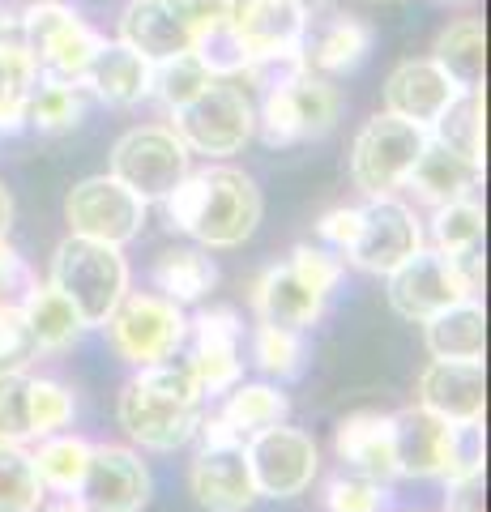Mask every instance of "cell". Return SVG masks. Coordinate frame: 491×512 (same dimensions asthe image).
Returning a JSON list of instances; mask_svg holds the SVG:
<instances>
[{"instance_id":"6da1fadb","label":"cell","mask_w":491,"mask_h":512,"mask_svg":"<svg viewBox=\"0 0 491 512\" xmlns=\"http://www.w3.org/2000/svg\"><path fill=\"white\" fill-rule=\"evenodd\" d=\"M158 205L167 210L171 231L193 235L201 248L214 252L248 244L265 214V197L257 180L227 163H210L197 171L188 167V175Z\"/></svg>"},{"instance_id":"7a4b0ae2","label":"cell","mask_w":491,"mask_h":512,"mask_svg":"<svg viewBox=\"0 0 491 512\" xmlns=\"http://www.w3.org/2000/svg\"><path fill=\"white\" fill-rule=\"evenodd\" d=\"M120 427L146 453H176L197 436L205 414V393L188 363H150L137 367V376L120 389Z\"/></svg>"},{"instance_id":"3957f363","label":"cell","mask_w":491,"mask_h":512,"mask_svg":"<svg viewBox=\"0 0 491 512\" xmlns=\"http://www.w3.org/2000/svg\"><path fill=\"white\" fill-rule=\"evenodd\" d=\"M342 120V90L334 77L308 73L304 64H291L269 82L257 107V137L269 150H291L304 141H321Z\"/></svg>"},{"instance_id":"277c9868","label":"cell","mask_w":491,"mask_h":512,"mask_svg":"<svg viewBox=\"0 0 491 512\" xmlns=\"http://www.w3.org/2000/svg\"><path fill=\"white\" fill-rule=\"evenodd\" d=\"M47 282L73 303V312L82 316L86 329H103L107 316L116 312V303L129 295L133 274L129 261H124V248L90 235H65L52 252Z\"/></svg>"},{"instance_id":"5b68a950","label":"cell","mask_w":491,"mask_h":512,"mask_svg":"<svg viewBox=\"0 0 491 512\" xmlns=\"http://www.w3.org/2000/svg\"><path fill=\"white\" fill-rule=\"evenodd\" d=\"M483 286V252L474 248L466 256H445L436 248H419L415 256L385 274V295H389V308L398 312L402 320H432L436 312L453 308L470 295H479Z\"/></svg>"},{"instance_id":"8992f818","label":"cell","mask_w":491,"mask_h":512,"mask_svg":"<svg viewBox=\"0 0 491 512\" xmlns=\"http://www.w3.org/2000/svg\"><path fill=\"white\" fill-rule=\"evenodd\" d=\"M308 18V0H218V22L240 47L248 77L299 64Z\"/></svg>"},{"instance_id":"52a82bcc","label":"cell","mask_w":491,"mask_h":512,"mask_svg":"<svg viewBox=\"0 0 491 512\" xmlns=\"http://www.w3.org/2000/svg\"><path fill=\"white\" fill-rule=\"evenodd\" d=\"M171 128L188 146V154L231 158L257 137V103L244 77H210L193 103L171 111Z\"/></svg>"},{"instance_id":"ba28073f","label":"cell","mask_w":491,"mask_h":512,"mask_svg":"<svg viewBox=\"0 0 491 512\" xmlns=\"http://www.w3.org/2000/svg\"><path fill=\"white\" fill-rule=\"evenodd\" d=\"M22 47L35 60L39 77L82 86L94 52L103 47V35L77 9L60 5V0H35L22 13Z\"/></svg>"},{"instance_id":"9c48e42d","label":"cell","mask_w":491,"mask_h":512,"mask_svg":"<svg viewBox=\"0 0 491 512\" xmlns=\"http://www.w3.org/2000/svg\"><path fill=\"white\" fill-rule=\"evenodd\" d=\"M107 342L129 367L176 359L188 342V316L176 299L158 291H129L107 316Z\"/></svg>"},{"instance_id":"30bf717a","label":"cell","mask_w":491,"mask_h":512,"mask_svg":"<svg viewBox=\"0 0 491 512\" xmlns=\"http://www.w3.org/2000/svg\"><path fill=\"white\" fill-rule=\"evenodd\" d=\"M188 167H193V154H188V146L176 137V128L137 124L116 137L112 171L107 175H116V180L129 192H137L146 205H158L188 175Z\"/></svg>"},{"instance_id":"8fae6325","label":"cell","mask_w":491,"mask_h":512,"mask_svg":"<svg viewBox=\"0 0 491 512\" xmlns=\"http://www.w3.org/2000/svg\"><path fill=\"white\" fill-rule=\"evenodd\" d=\"M427 128L410 124L402 116H389L380 111L368 124L355 133L351 146V184L363 192V197H389L406 184L410 167L427 146Z\"/></svg>"},{"instance_id":"7c38bea8","label":"cell","mask_w":491,"mask_h":512,"mask_svg":"<svg viewBox=\"0 0 491 512\" xmlns=\"http://www.w3.org/2000/svg\"><path fill=\"white\" fill-rule=\"evenodd\" d=\"M218 18V0H133L120 13V43L150 64L193 52L205 26Z\"/></svg>"},{"instance_id":"4fadbf2b","label":"cell","mask_w":491,"mask_h":512,"mask_svg":"<svg viewBox=\"0 0 491 512\" xmlns=\"http://www.w3.org/2000/svg\"><path fill=\"white\" fill-rule=\"evenodd\" d=\"M244 457L261 500H295L321 474V448L291 423H269L244 436Z\"/></svg>"},{"instance_id":"5bb4252c","label":"cell","mask_w":491,"mask_h":512,"mask_svg":"<svg viewBox=\"0 0 491 512\" xmlns=\"http://www.w3.org/2000/svg\"><path fill=\"white\" fill-rule=\"evenodd\" d=\"M423 244L427 239H423V222L415 214V205H406L398 192H389V197H368L359 205V235L342 256L355 269H363V274L385 278Z\"/></svg>"},{"instance_id":"9a60e30c","label":"cell","mask_w":491,"mask_h":512,"mask_svg":"<svg viewBox=\"0 0 491 512\" xmlns=\"http://www.w3.org/2000/svg\"><path fill=\"white\" fill-rule=\"evenodd\" d=\"M150 205L137 192L124 188L116 175H90V180L73 184L65 197V222L69 235H90L103 244L129 248L146 227Z\"/></svg>"},{"instance_id":"2e32d148","label":"cell","mask_w":491,"mask_h":512,"mask_svg":"<svg viewBox=\"0 0 491 512\" xmlns=\"http://www.w3.org/2000/svg\"><path fill=\"white\" fill-rule=\"evenodd\" d=\"M150 491H154V478L137 448L94 444L73 500L86 512H141L150 504Z\"/></svg>"},{"instance_id":"e0dca14e","label":"cell","mask_w":491,"mask_h":512,"mask_svg":"<svg viewBox=\"0 0 491 512\" xmlns=\"http://www.w3.org/2000/svg\"><path fill=\"white\" fill-rule=\"evenodd\" d=\"M188 372L197 376L205 397H223L231 384L244 380V359H240V338L244 320L235 308H205L188 320Z\"/></svg>"},{"instance_id":"ac0fdd59","label":"cell","mask_w":491,"mask_h":512,"mask_svg":"<svg viewBox=\"0 0 491 512\" xmlns=\"http://www.w3.org/2000/svg\"><path fill=\"white\" fill-rule=\"evenodd\" d=\"M415 406L445 423H483L487 376L483 359H432L415 380Z\"/></svg>"},{"instance_id":"d6986e66","label":"cell","mask_w":491,"mask_h":512,"mask_svg":"<svg viewBox=\"0 0 491 512\" xmlns=\"http://www.w3.org/2000/svg\"><path fill=\"white\" fill-rule=\"evenodd\" d=\"M188 491L205 512H248L261 500L244 444H201L188 466Z\"/></svg>"},{"instance_id":"ffe728a7","label":"cell","mask_w":491,"mask_h":512,"mask_svg":"<svg viewBox=\"0 0 491 512\" xmlns=\"http://www.w3.org/2000/svg\"><path fill=\"white\" fill-rule=\"evenodd\" d=\"M457 94H462V86H457L432 56H410L385 77V111L427 128V133H432V124L449 111Z\"/></svg>"},{"instance_id":"44dd1931","label":"cell","mask_w":491,"mask_h":512,"mask_svg":"<svg viewBox=\"0 0 491 512\" xmlns=\"http://www.w3.org/2000/svg\"><path fill=\"white\" fill-rule=\"evenodd\" d=\"M457 423L436 419L423 406H406L393 414V461L398 478H449Z\"/></svg>"},{"instance_id":"7402d4cb","label":"cell","mask_w":491,"mask_h":512,"mask_svg":"<svg viewBox=\"0 0 491 512\" xmlns=\"http://www.w3.org/2000/svg\"><path fill=\"white\" fill-rule=\"evenodd\" d=\"M372 43H376V35L359 13L334 9L329 18H308L299 64H304L308 73H321V77H346L368 60Z\"/></svg>"},{"instance_id":"603a6c76","label":"cell","mask_w":491,"mask_h":512,"mask_svg":"<svg viewBox=\"0 0 491 512\" xmlns=\"http://www.w3.org/2000/svg\"><path fill=\"white\" fill-rule=\"evenodd\" d=\"M334 453L351 474H363L372 483H393L398 461H393V414L355 410L334 427Z\"/></svg>"},{"instance_id":"cb8c5ba5","label":"cell","mask_w":491,"mask_h":512,"mask_svg":"<svg viewBox=\"0 0 491 512\" xmlns=\"http://www.w3.org/2000/svg\"><path fill=\"white\" fill-rule=\"evenodd\" d=\"M252 316L261 320V325H282V329H312L316 320L325 316V295H316L312 286L295 274V269L282 261V265H269L265 274L252 282Z\"/></svg>"},{"instance_id":"d4e9b609","label":"cell","mask_w":491,"mask_h":512,"mask_svg":"<svg viewBox=\"0 0 491 512\" xmlns=\"http://www.w3.org/2000/svg\"><path fill=\"white\" fill-rule=\"evenodd\" d=\"M479 175H483V163H474V158L449 150L445 141L427 137V146L415 158V167H410L402 188H410V197H415L419 205L436 210V205H445V201L470 197L474 184H479Z\"/></svg>"},{"instance_id":"484cf974","label":"cell","mask_w":491,"mask_h":512,"mask_svg":"<svg viewBox=\"0 0 491 512\" xmlns=\"http://www.w3.org/2000/svg\"><path fill=\"white\" fill-rule=\"evenodd\" d=\"M150 73L154 64L146 56H137L129 43L103 39V47L94 52L90 69L82 77V90H90L107 107H137L150 99Z\"/></svg>"},{"instance_id":"4316f807","label":"cell","mask_w":491,"mask_h":512,"mask_svg":"<svg viewBox=\"0 0 491 512\" xmlns=\"http://www.w3.org/2000/svg\"><path fill=\"white\" fill-rule=\"evenodd\" d=\"M18 308L26 316V329L30 338H35V350L39 355H60V350H69L73 342H82V316L73 312V303L56 291L52 282H30Z\"/></svg>"},{"instance_id":"83f0119b","label":"cell","mask_w":491,"mask_h":512,"mask_svg":"<svg viewBox=\"0 0 491 512\" xmlns=\"http://www.w3.org/2000/svg\"><path fill=\"white\" fill-rule=\"evenodd\" d=\"M423 342H427V355L432 359H483L487 316H483L479 295L436 312L432 320H423Z\"/></svg>"},{"instance_id":"f1b7e54d","label":"cell","mask_w":491,"mask_h":512,"mask_svg":"<svg viewBox=\"0 0 491 512\" xmlns=\"http://www.w3.org/2000/svg\"><path fill=\"white\" fill-rule=\"evenodd\" d=\"M432 60L445 69L462 90H483L487 73V35L479 18H457L436 35Z\"/></svg>"},{"instance_id":"f546056e","label":"cell","mask_w":491,"mask_h":512,"mask_svg":"<svg viewBox=\"0 0 491 512\" xmlns=\"http://www.w3.org/2000/svg\"><path fill=\"white\" fill-rule=\"evenodd\" d=\"M150 278H154L158 295H167V299H176L180 308H188V303H201L205 295L214 291L218 269L201 248H167L154 261Z\"/></svg>"},{"instance_id":"4dcf8cb0","label":"cell","mask_w":491,"mask_h":512,"mask_svg":"<svg viewBox=\"0 0 491 512\" xmlns=\"http://www.w3.org/2000/svg\"><path fill=\"white\" fill-rule=\"evenodd\" d=\"M291 414V397L278 389V384H231L223 393V410H218V419H223L235 436H252V431H261L269 423H287Z\"/></svg>"},{"instance_id":"1f68e13d","label":"cell","mask_w":491,"mask_h":512,"mask_svg":"<svg viewBox=\"0 0 491 512\" xmlns=\"http://www.w3.org/2000/svg\"><path fill=\"white\" fill-rule=\"evenodd\" d=\"M90 440L86 436H73V431H56V436H43L39 448L30 453L35 461V474L47 495H73L77 483L86 474V461H90Z\"/></svg>"},{"instance_id":"d6a6232c","label":"cell","mask_w":491,"mask_h":512,"mask_svg":"<svg viewBox=\"0 0 491 512\" xmlns=\"http://www.w3.org/2000/svg\"><path fill=\"white\" fill-rule=\"evenodd\" d=\"M35 86H39V69L30 52L18 39L0 35V133L26 128V107Z\"/></svg>"},{"instance_id":"836d02e7","label":"cell","mask_w":491,"mask_h":512,"mask_svg":"<svg viewBox=\"0 0 491 512\" xmlns=\"http://www.w3.org/2000/svg\"><path fill=\"white\" fill-rule=\"evenodd\" d=\"M483 227H487L483 205L474 197H457V201L436 205L423 239H432V248L445 256H466L483 244Z\"/></svg>"},{"instance_id":"e575fe53","label":"cell","mask_w":491,"mask_h":512,"mask_svg":"<svg viewBox=\"0 0 491 512\" xmlns=\"http://www.w3.org/2000/svg\"><path fill=\"white\" fill-rule=\"evenodd\" d=\"M86 116V90L73 86V82H47L39 77L35 94H30V107H26V124L43 137H60V133H73Z\"/></svg>"},{"instance_id":"d590c367","label":"cell","mask_w":491,"mask_h":512,"mask_svg":"<svg viewBox=\"0 0 491 512\" xmlns=\"http://www.w3.org/2000/svg\"><path fill=\"white\" fill-rule=\"evenodd\" d=\"M210 69L197 52H180L171 60H158L154 73H150V99H158L167 111H180L184 103H193L197 94L210 86Z\"/></svg>"},{"instance_id":"8d00e7d4","label":"cell","mask_w":491,"mask_h":512,"mask_svg":"<svg viewBox=\"0 0 491 512\" xmlns=\"http://www.w3.org/2000/svg\"><path fill=\"white\" fill-rule=\"evenodd\" d=\"M252 359L265 376L274 380H295L304 376V363H308V346H304V333L299 329H282V325H261L252 329Z\"/></svg>"},{"instance_id":"74e56055","label":"cell","mask_w":491,"mask_h":512,"mask_svg":"<svg viewBox=\"0 0 491 512\" xmlns=\"http://www.w3.org/2000/svg\"><path fill=\"white\" fill-rule=\"evenodd\" d=\"M432 137L445 141L449 150L483 163V90H462L449 103V111L432 124Z\"/></svg>"},{"instance_id":"f35d334b","label":"cell","mask_w":491,"mask_h":512,"mask_svg":"<svg viewBox=\"0 0 491 512\" xmlns=\"http://www.w3.org/2000/svg\"><path fill=\"white\" fill-rule=\"evenodd\" d=\"M47 491L26 444H0V512H39Z\"/></svg>"},{"instance_id":"ab89813d","label":"cell","mask_w":491,"mask_h":512,"mask_svg":"<svg viewBox=\"0 0 491 512\" xmlns=\"http://www.w3.org/2000/svg\"><path fill=\"white\" fill-rule=\"evenodd\" d=\"M77 414V397L69 384H60L52 376H30V436H56L65 431Z\"/></svg>"},{"instance_id":"60d3db41","label":"cell","mask_w":491,"mask_h":512,"mask_svg":"<svg viewBox=\"0 0 491 512\" xmlns=\"http://www.w3.org/2000/svg\"><path fill=\"white\" fill-rule=\"evenodd\" d=\"M30 367L0 372V444H30Z\"/></svg>"},{"instance_id":"b9f144b4","label":"cell","mask_w":491,"mask_h":512,"mask_svg":"<svg viewBox=\"0 0 491 512\" xmlns=\"http://www.w3.org/2000/svg\"><path fill=\"white\" fill-rule=\"evenodd\" d=\"M389 487L363 474H338L325 483V512H385Z\"/></svg>"},{"instance_id":"7bdbcfd3","label":"cell","mask_w":491,"mask_h":512,"mask_svg":"<svg viewBox=\"0 0 491 512\" xmlns=\"http://www.w3.org/2000/svg\"><path fill=\"white\" fill-rule=\"evenodd\" d=\"M287 265L312 286L316 295H325V299L338 291V286H342V274H346L342 256H338L334 248H325V244H295V252L287 256Z\"/></svg>"},{"instance_id":"ee69618b","label":"cell","mask_w":491,"mask_h":512,"mask_svg":"<svg viewBox=\"0 0 491 512\" xmlns=\"http://www.w3.org/2000/svg\"><path fill=\"white\" fill-rule=\"evenodd\" d=\"M39 359L35 338L26 329V316L18 303H0V372H13V367H30Z\"/></svg>"},{"instance_id":"f6af8a7d","label":"cell","mask_w":491,"mask_h":512,"mask_svg":"<svg viewBox=\"0 0 491 512\" xmlns=\"http://www.w3.org/2000/svg\"><path fill=\"white\" fill-rule=\"evenodd\" d=\"M316 235H321L325 248L346 252L359 235V205H338V210H325L321 222H316Z\"/></svg>"},{"instance_id":"bcb514c9","label":"cell","mask_w":491,"mask_h":512,"mask_svg":"<svg viewBox=\"0 0 491 512\" xmlns=\"http://www.w3.org/2000/svg\"><path fill=\"white\" fill-rule=\"evenodd\" d=\"M30 282L35 278H30L22 252L9 244V235H0V303H18Z\"/></svg>"},{"instance_id":"7dc6e473","label":"cell","mask_w":491,"mask_h":512,"mask_svg":"<svg viewBox=\"0 0 491 512\" xmlns=\"http://www.w3.org/2000/svg\"><path fill=\"white\" fill-rule=\"evenodd\" d=\"M445 512H487L483 474H462L445 483Z\"/></svg>"},{"instance_id":"c3c4849f","label":"cell","mask_w":491,"mask_h":512,"mask_svg":"<svg viewBox=\"0 0 491 512\" xmlns=\"http://www.w3.org/2000/svg\"><path fill=\"white\" fill-rule=\"evenodd\" d=\"M9 227H13V192L0 184V235H9Z\"/></svg>"},{"instance_id":"681fc988","label":"cell","mask_w":491,"mask_h":512,"mask_svg":"<svg viewBox=\"0 0 491 512\" xmlns=\"http://www.w3.org/2000/svg\"><path fill=\"white\" fill-rule=\"evenodd\" d=\"M39 512H86V508H82V504H77L73 495H69V500H60V504H52V508H39Z\"/></svg>"},{"instance_id":"f907efd6","label":"cell","mask_w":491,"mask_h":512,"mask_svg":"<svg viewBox=\"0 0 491 512\" xmlns=\"http://www.w3.org/2000/svg\"><path fill=\"white\" fill-rule=\"evenodd\" d=\"M0 30H5V22H0Z\"/></svg>"},{"instance_id":"816d5d0a","label":"cell","mask_w":491,"mask_h":512,"mask_svg":"<svg viewBox=\"0 0 491 512\" xmlns=\"http://www.w3.org/2000/svg\"><path fill=\"white\" fill-rule=\"evenodd\" d=\"M406 512H415V508H406Z\"/></svg>"}]
</instances>
